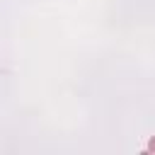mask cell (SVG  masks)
Here are the masks:
<instances>
[{
  "mask_svg": "<svg viewBox=\"0 0 155 155\" xmlns=\"http://www.w3.org/2000/svg\"><path fill=\"white\" fill-rule=\"evenodd\" d=\"M148 153H155V136L148 140Z\"/></svg>",
  "mask_w": 155,
  "mask_h": 155,
  "instance_id": "cell-1",
  "label": "cell"
}]
</instances>
